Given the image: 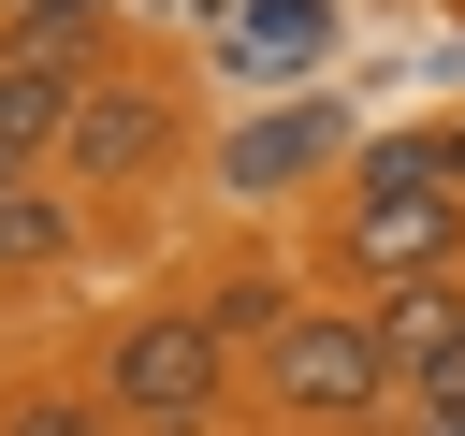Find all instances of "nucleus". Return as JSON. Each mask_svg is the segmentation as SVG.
Masks as SVG:
<instances>
[{
    "instance_id": "13",
    "label": "nucleus",
    "mask_w": 465,
    "mask_h": 436,
    "mask_svg": "<svg viewBox=\"0 0 465 436\" xmlns=\"http://www.w3.org/2000/svg\"><path fill=\"white\" fill-rule=\"evenodd\" d=\"M407 407H421V436H465V334H450V349L407 378Z\"/></svg>"
},
{
    "instance_id": "8",
    "label": "nucleus",
    "mask_w": 465,
    "mask_h": 436,
    "mask_svg": "<svg viewBox=\"0 0 465 436\" xmlns=\"http://www.w3.org/2000/svg\"><path fill=\"white\" fill-rule=\"evenodd\" d=\"M450 334H465V276H407V291H378V349H392V378H421Z\"/></svg>"
},
{
    "instance_id": "12",
    "label": "nucleus",
    "mask_w": 465,
    "mask_h": 436,
    "mask_svg": "<svg viewBox=\"0 0 465 436\" xmlns=\"http://www.w3.org/2000/svg\"><path fill=\"white\" fill-rule=\"evenodd\" d=\"M305 44H320V0H262L247 44H232V73H247V58H305Z\"/></svg>"
},
{
    "instance_id": "6",
    "label": "nucleus",
    "mask_w": 465,
    "mask_h": 436,
    "mask_svg": "<svg viewBox=\"0 0 465 436\" xmlns=\"http://www.w3.org/2000/svg\"><path fill=\"white\" fill-rule=\"evenodd\" d=\"M349 203H465V116H421V131L349 145Z\"/></svg>"
},
{
    "instance_id": "4",
    "label": "nucleus",
    "mask_w": 465,
    "mask_h": 436,
    "mask_svg": "<svg viewBox=\"0 0 465 436\" xmlns=\"http://www.w3.org/2000/svg\"><path fill=\"white\" fill-rule=\"evenodd\" d=\"M334 247H349L363 291H407V276L465 262V203H334Z\"/></svg>"
},
{
    "instance_id": "11",
    "label": "nucleus",
    "mask_w": 465,
    "mask_h": 436,
    "mask_svg": "<svg viewBox=\"0 0 465 436\" xmlns=\"http://www.w3.org/2000/svg\"><path fill=\"white\" fill-rule=\"evenodd\" d=\"M0 436H116V407H102V392H15Z\"/></svg>"
},
{
    "instance_id": "1",
    "label": "nucleus",
    "mask_w": 465,
    "mask_h": 436,
    "mask_svg": "<svg viewBox=\"0 0 465 436\" xmlns=\"http://www.w3.org/2000/svg\"><path fill=\"white\" fill-rule=\"evenodd\" d=\"M262 392H276V421H305V436H349V421H378L407 378H392V349H378V305H334V291H305V305L262 334Z\"/></svg>"
},
{
    "instance_id": "2",
    "label": "nucleus",
    "mask_w": 465,
    "mask_h": 436,
    "mask_svg": "<svg viewBox=\"0 0 465 436\" xmlns=\"http://www.w3.org/2000/svg\"><path fill=\"white\" fill-rule=\"evenodd\" d=\"M102 407H116V436H218V407H232V349H218V320H203V305H145V320H116V349H102Z\"/></svg>"
},
{
    "instance_id": "3",
    "label": "nucleus",
    "mask_w": 465,
    "mask_h": 436,
    "mask_svg": "<svg viewBox=\"0 0 465 436\" xmlns=\"http://www.w3.org/2000/svg\"><path fill=\"white\" fill-rule=\"evenodd\" d=\"M189 160V102L160 87V73H87L73 87V131H58V174L73 189H145V174H174Z\"/></svg>"
},
{
    "instance_id": "10",
    "label": "nucleus",
    "mask_w": 465,
    "mask_h": 436,
    "mask_svg": "<svg viewBox=\"0 0 465 436\" xmlns=\"http://www.w3.org/2000/svg\"><path fill=\"white\" fill-rule=\"evenodd\" d=\"M291 305H305L291 276H232V291H203V320H218V349H262V334H276Z\"/></svg>"
},
{
    "instance_id": "7",
    "label": "nucleus",
    "mask_w": 465,
    "mask_h": 436,
    "mask_svg": "<svg viewBox=\"0 0 465 436\" xmlns=\"http://www.w3.org/2000/svg\"><path fill=\"white\" fill-rule=\"evenodd\" d=\"M73 87H87V58L0 44V174H44V160H58V131H73Z\"/></svg>"
},
{
    "instance_id": "9",
    "label": "nucleus",
    "mask_w": 465,
    "mask_h": 436,
    "mask_svg": "<svg viewBox=\"0 0 465 436\" xmlns=\"http://www.w3.org/2000/svg\"><path fill=\"white\" fill-rule=\"evenodd\" d=\"M58 262H73V189L0 174V276H58Z\"/></svg>"
},
{
    "instance_id": "5",
    "label": "nucleus",
    "mask_w": 465,
    "mask_h": 436,
    "mask_svg": "<svg viewBox=\"0 0 465 436\" xmlns=\"http://www.w3.org/2000/svg\"><path fill=\"white\" fill-rule=\"evenodd\" d=\"M305 174H349V102H276L232 131V189L247 203H291Z\"/></svg>"
}]
</instances>
